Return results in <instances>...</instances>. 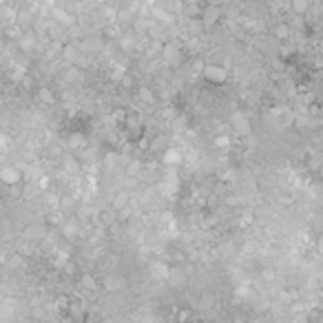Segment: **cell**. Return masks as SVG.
<instances>
[{"label": "cell", "instance_id": "6da1fadb", "mask_svg": "<svg viewBox=\"0 0 323 323\" xmlns=\"http://www.w3.org/2000/svg\"><path fill=\"white\" fill-rule=\"evenodd\" d=\"M204 76L208 80H213V82H224V80H226V71L224 69H217V66H208V69L204 71Z\"/></svg>", "mask_w": 323, "mask_h": 323}]
</instances>
